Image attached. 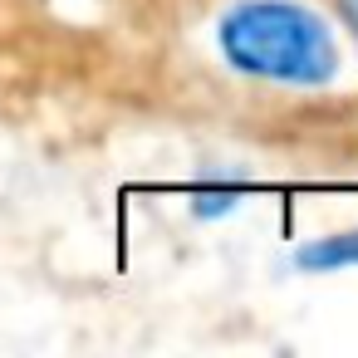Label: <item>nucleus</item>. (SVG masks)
I'll list each match as a JSON object with an SVG mask.
<instances>
[{
  "mask_svg": "<svg viewBox=\"0 0 358 358\" xmlns=\"http://www.w3.org/2000/svg\"><path fill=\"white\" fill-rule=\"evenodd\" d=\"M216 45L236 74L265 84L314 89L329 84L338 69L329 25L294 0H241L221 15Z\"/></svg>",
  "mask_w": 358,
  "mask_h": 358,
  "instance_id": "obj_1",
  "label": "nucleus"
},
{
  "mask_svg": "<svg viewBox=\"0 0 358 358\" xmlns=\"http://www.w3.org/2000/svg\"><path fill=\"white\" fill-rule=\"evenodd\" d=\"M294 265L304 275H329V270H358V226L348 231H334V236H319L309 245L294 250Z\"/></svg>",
  "mask_w": 358,
  "mask_h": 358,
  "instance_id": "obj_2",
  "label": "nucleus"
},
{
  "mask_svg": "<svg viewBox=\"0 0 358 358\" xmlns=\"http://www.w3.org/2000/svg\"><path fill=\"white\" fill-rule=\"evenodd\" d=\"M241 196H245V182H231V187H196V192H192L196 216H221V211H231Z\"/></svg>",
  "mask_w": 358,
  "mask_h": 358,
  "instance_id": "obj_3",
  "label": "nucleus"
},
{
  "mask_svg": "<svg viewBox=\"0 0 358 358\" xmlns=\"http://www.w3.org/2000/svg\"><path fill=\"white\" fill-rule=\"evenodd\" d=\"M338 10H343V20H348L353 35H358V0H338Z\"/></svg>",
  "mask_w": 358,
  "mask_h": 358,
  "instance_id": "obj_4",
  "label": "nucleus"
}]
</instances>
